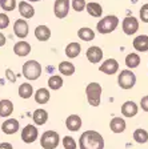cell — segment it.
<instances>
[{
  "instance_id": "d6986e66",
  "label": "cell",
  "mask_w": 148,
  "mask_h": 149,
  "mask_svg": "<svg viewBox=\"0 0 148 149\" xmlns=\"http://www.w3.org/2000/svg\"><path fill=\"white\" fill-rule=\"evenodd\" d=\"M35 36L39 41H47L51 37V29L47 25H37L35 28Z\"/></svg>"
},
{
  "instance_id": "52a82bcc",
  "label": "cell",
  "mask_w": 148,
  "mask_h": 149,
  "mask_svg": "<svg viewBox=\"0 0 148 149\" xmlns=\"http://www.w3.org/2000/svg\"><path fill=\"white\" fill-rule=\"evenodd\" d=\"M121 27H123L124 33L131 36V35H135L136 32H137V29H139V22H137V19L133 17V16H127L123 20Z\"/></svg>"
},
{
  "instance_id": "4dcf8cb0",
  "label": "cell",
  "mask_w": 148,
  "mask_h": 149,
  "mask_svg": "<svg viewBox=\"0 0 148 149\" xmlns=\"http://www.w3.org/2000/svg\"><path fill=\"white\" fill-rule=\"evenodd\" d=\"M63 85V79L62 76H59V74H53L51 77L48 79V87L51 89L56 91V89H60Z\"/></svg>"
},
{
  "instance_id": "44dd1931",
  "label": "cell",
  "mask_w": 148,
  "mask_h": 149,
  "mask_svg": "<svg viewBox=\"0 0 148 149\" xmlns=\"http://www.w3.org/2000/svg\"><path fill=\"white\" fill-rule=\"evenodd\" d=\"M109 128L114 133H123L126 130V121L121 117H114L109 123Z\"/></svg>"
},
{
  "instance_id": "d6a6232c",
  "label": "cell",
  "mask_w": 148,
  "mask_h": 149,
  "mask_svg": "<svg viewBox=\"0 0 148 149\" xmlns=\"http://www.w3.org/2000/svg\"><path fill=\"white\" fill-rule=\"evenodd\" d=\"M63 146H64V149H76L77 144H76L74 137L65 136L64 139H63Z\"/></svg>"
},
{
  "instance_id": "8fae6325",
  "label": "cell",
  "mask_w": 148,
  "mask_h": 149,
  "mask_svg": "<svg viewBox=\"0 0 148 149\" xmlns=\"http://www.w3.org/2000/svg\"><path fill=\"white\" fill-rule=\"evenodd\" d=\"M86 56L90 63H92V64H99V63L103 60V49L100 47L92 45L87 49Z\"/></svg>"
},
{
  "instance_id": "603a6c76",
  "label": "cell",
  "mask_w": 148,
  "mask_h": 149,
  "mask_svg": "<svg viewBox=\"0 0 148 149\" xmlns=\"http://www.w3.org/2000/svg\"><path fill=\"white\" fill-rule=\"evenodd\" d=\"M32 118H34L36 125H44L47 123V120H48V112L43 108H39L34 112Z\"/></svg>"
},
{
  "instance_id": "5bb4252c",
  "label": "cell",
  "mask_w": 148,
  "mask_h": 149,
  "mask_svg": "<svg viewBox=\"0 0 148 149\" xmlns=\"http://www.w3.org/2000/svg\"><path fill=\"white\" fill-rule=\"evenodd\" d=\"M20 125H19V121L16 118H7L1 124V130H3L6 134H15L19 130Z\"/></svg>"
},
{
  "instance_id": "4fadbf2b",
  "label": "cell",
  "mask_w": 148,
  "mask_h": 149,
  "mask_svg": "<svg viewBox=\"0 0 148 149\" xmlns=\"http://www.w3.org/2000/svg\"><path fill=\"white\" fill-rule=\"evenodd\" d=\"M137 112H139V107H137V104H136L135 101H126L121 105V115L124 116V117H135L136 115H137Z\"/></svg>"
},
{
  "instance_id": "9a60e30c",
  "label": "cell",
  "mask_w": 148,
  "mask_h": 149,
  "mask_svg": "<svg viewBox=\"0 0 148 149\" xmlns=\"http://www.w3.org/2000/svg\"><path fill=\"white\" fill-rule=\"evenodd\" d=\"M133 48L137 52H147L148 51V36L147 35H139L133 39Z\"/></svg>"
},
{
  "instance_id": "ab89813d",
  "label": "cell",
  "mask_w": 148,
  "mask_h": 149,
  "mask_svg": "<svg viewBox=\"0 0 148 149\" xmlns=\"http://www.w3.org/2000/svg\"><path fill=\"white\" fill-rule=\"evenodd\" d=\"M4 45H6V36L0 32V47H4Z\"/></svg>"
},
{
  "instance_id": "cb8c5ba5",
  "label": "cell",
  "mask_w": 148,
  "mask_h": 149,
  "mask_svg": "<svg viewBox=\"0 0 148 149\" xmlns=\"http://www.w3.org/2000/svg\"><path fill=\"white\" fill-rule=\"evenodd\" d=\"M86 9H87V12H88V15H91L92 17H100L103 15L102 6L99 3H95V1L86 4Z\"/></svg>"
},
{
  "instance_id": "ac0fdd59",
  "label": "cell",
  "mask_w": 148,
  "mask_h": 149,
  "mask_svg": "<svg viewBox=\"0 0 148 149\" xmlns=\"http://www.w3.org/2000/svg\"><path fill=\"white\" fill-rule=\"evenodd\" d=\"M19 12H20V15L24 19H32L35 15V9L29 3H27V1L23 0V1L19 3Z\"/></svg>"
},
{
  "instance_id": "74e56055",
  "label": "cell",
  "mask_w": 148,
  "mask_h": 149,
  "mask_svg": "<svg viewBox=\"0 0 148 149\" xmlns=\"http://www.w3.org/2000/svg\"><path fill=\"white\" fill-rule=\"evenodd\" d=\"M6 74H7V77H8V80L11 81V83H15V81H16V76H15V73H13L11 69H7Z\"/></svg>"
},
{
  "instance_id": "3957f363",
  "label": "cell",
  "mask_w": 148,
  "mask_h": 149,
  "mask_svg": "<svg viewBox=\"0 0 148 149\" xmlns=\"http://www.w3.org/2000/svg\"><path fill=\"white\" fill-rule=\"evenodd\" d=\"M102 85L99 83H90L86 87V95L87 100L92 107L100 105V99H102Z\"/></svg>"
},
{
  "instance_id": "277c9868",
  "label": "cell",
  "mask_w": 148,
  "mask_h": 149,
  "mask_svg": "<svg viewBox=\"0 0 148 149\" xmlns=\"http://www.w3.org/2000/svg\"><path fill=\"white\" fill-rule=\"evenodd\" d=\"M41 74V65L36 60H28L23 65V76L28 80H37Z\"/></svg>"
},
{
  "instance_id": "f1b7e54d",
  "label": "cell",
  "mask_w": 148,
  "mask_h": 149,
  "mask_svg": "<svg viewBox=\"0 0 148 149\" xmlns=\"http://www.w3.org/2000/svg\"><path fill=\"white\" fill-rule=\"evenodd\" d=\"M139 64H140V56L137 53H128L126 56V65L130 69L139 67Z\"/></svg>"
},
{
  "instance_id": "7c38bea8",
  "label": "cell",
  "mask_w": 148,
  "mask_h": 149,
  "mask_svg": "<svg viewBox=\"0 0 148 149\" xmlns=\"http://www.w3.org/2000/svg\"><path fill=\"white\" fill-rule=\"evenodd\" d=\"M13 32L19 39H24L28 36V32H29V27H28V23L25 22L24 19H18L13 24Z\"/></svg>"
},
{
  "instance_id": "ffe728a7",
  "label": "cell",
  "mask_w": 148,
  "mask_h": 149,
  "mask_svg": "<svg viewBox=\"0 0 148 149\" xmlns=\"http://www.w3.org/2000/svg\"><path fill=\"white\" fill-rule=\"evenodd\" d=\"M13 112V104L11 100H0V117H9Z\"/></svg>"
},
{
  "instance_id": "2e32d148",
  "label": "cell",
  "mask_w": 148,
  "mask_h": 149,
  "mask_svg": "<svg viewBox=\"0 0 148 149\" xmlns=\"http://www.w3.org/2000/svg\"><path fill=\"white\" fill-rule=\"evenodd\" d=\"M65 127L71 132H77L81 128V118L79 115H71L65 120Z\"/></svg>"
},
{
  "instance_id": "4316f807",
  "label": "cell",
  "mask_w": 148,
  "mask_h": 149,
  "mask_svg": "<svg viewBox=\"0 0 148 149\" xmlns=\"http://www.w3.org/2000/svg\"><path fill=\"white\" fill-rule=\"evenodd\" d=\"M77 36L80 37V40L83 41H92L95 39V32L88 27H83L77 31Z\"/></svg>"
},
{
  "instance_id": "484cf974",
  "label": "cell",
  "mask_w": 148,
  "mask_h": 149,
  "mask_svg": "<svg viewBox=\"0 0 148 149\" xmlns=\"http://www.w3.org/2000/svg\"><path fill=\"white\" fill-rule=\"evenodd\" d=\"M19 96L22 97V99H29V97L34 95V88L29 83H23L20 87H19Z\"/></svg>"
},
{
  "instance_id": "f35d334b",
  "label": "cell",
  "mask_w": 148,
  "mask_h": 149,
  "mask_svg": "<svg viewBox=\"0 0 148 149\" xmlns=\"http://www.w3.org/2000/svg\"><path fill=\"white\" fill-rule=\"evenodd\" d=\"M0 149H13V146L9 143H0Z\"/></svg>"
},
{
  "instance_id": "8992f818",
  "label": "cell",
  "mask_w": 148,
  "mask_h": 149,
  "mask_svg": "<svg viewBox=\"0 0 148 149\" xmlns=\"http://www.w3.org/2000/svg\"><path fill=\"white\" fill-rule=\"evenodd\" d=\"M60 143V136L55 130H46L41 134L40 139V145L44 149H56Z\"/></svg>"
},
{
  "instance_id": "8d00e7d4",
  "label": "cell",
  "mask_w": 148,
  "mask_h": 149,
  "mask_svg": "<svg viewBox=\"0 0 148 149\" xmlns=\"http://www.w3.org/2000/svg\"><path fill=\"white\" fill-rule=\"evenodd\" d=\"M140 107L144 112H148V96H144L140 100Z\"/></svg>"
},
{
  "instance_id": "e0dca14e",
  "label": "cell",
  "mask_w": 148,
  "mask_h": 149,
  "mask_svg": "<svg viewBox=\"0 0 148 149\" xmlns=\"http://www.w3.org/2000/svg\"><path fill=\"white\" fill-rule=\"evenodd\" d=\"M13 52L16 53L20 57H24V56L29 55L31 52V44L27 43V41H18V43L13 45Z\"/></svg>"
},
{
  "instance_id": "6da1fadb",
  "label": "cell",
  "mask_w": 148,
  "mask_h": 149,
  "mask_svg": "<svg viewBox=\"0 0 148 149\" xmlns=\"http://www.w3.org/2000/svg\"><path fill=\"white\" fill-rule=\"evenodd\" d=\"M80 149H104V139L96 130H86L79 139Z\"/></svg>"
},
{
  "instance_id": "83f0119b",
  "label": "cell",
  "mask_w": 148,
  "mask_h": 149,
  "mask_svg": "<svg viewBox=\"0 0 148 149\" xmlns=\"http://www.w3.org/2000/svg\"><path fill=\"white\" fill-rule=\"evenodd\" d=\"M59 72L64 76H72L75 73V65L69 61H62L59 64Z\"/></svg>"
},
{
  "instance_id": "d4e9b609",
  "label": "cell",
  "mask_w": 148,
  "mask_h": 149,
  "mask_svg": "<svg viewBox=\"0 0 148 149\" xmlns=\"http://www.w3.org/2000/svg\"><path fill=\"white\" fill-rule=\"evenodd\" d=\"M81 51V47L79 43H69L67 47H65V55L69 57V59H75V57H77L79 56V53H80Z\"/></svg>"
},
{
  "instance_id": "d590c367",
  "label": "cell",
  "mask_w": 148,
  "mask_h": 149,
  "mask_svg": "<svg viewBox=\"0 0 148 149\" xmlns=\"http://www.w3.org/2000/svg\"><path fill=\"white\" fill-rule=\"evenodd\" d=\"M140 19L143 23H148V3L142 6L140 8Z\"/></svg>"
},
{
  "instance_id": "7a4b0ae2",
  "label": "cell",
  "mask_w": 148,
  "mask_h": 149,
  "mask_svg": "<svg viewBox=\"0 0 148 149\" xmlns=\"http://www.w3.org/2000/svg\"><path fill=\"white\" fill-rule=\"evenodd\" d=\"M117 25H119V19H117V16L108 15V16H105V17H103L102 20L97 23L96 29H97L99 33L105 35V33H111V32H114L117 28Z\"/></svg>"
},
{
  "instance_id": "ba28073f",
  "label": "cell",
  "mask_w": 148,
  "mask_h": 149,
  "mask_svg": "<svg viewBox=\"0 0 148 149\" xmlns=\"http://www.w3.org/2000/svg\"><path fill=\"white\" fill-rule=\"evenodd\" d=\"M37 136H39V130H37V128L35 127V125L28 124V125H25V127L23 128L22 140L24 141L25 144H32L35 140L37 139Z\"/></svg>"
},
{
  "instance_id": "9c48e42d",
  "label": "cell",
  "mask_w": 148,
  "mask_h": 149,
  "mask_svg": "<svg viewBox=\"0 0 148 149\" xmlns=\"http://www.w3.org/2000/svg\"><path fill=\"white\" fill-rule=\"evenodd\" d=\"M69 12V0H56L53 4V13L58 19H64Z\"/></svg>"
},
{
  "instance_id": "f546056e",
  "label": "cell",
  "mask_w": 148,
  "mask_h": 149,
  "mask_svg": "<svg viewBox=\"0 0 148 149\" xmlns=\"http://www.w3.org/2000/svg\"><path fill=\"white\" fill-rule=\"evenodd\" d=\"M133 139L137 144H145L148 141V132L143 128H139L133 132Z\"/></svg>"
},
{
  "instance_id": "7402d4cb",
  "label": "cell",
  "mask_w": 148,
  "mask_h": 149,
  "mask_svg": "<svg viewBox=\"0 0 148 149\" xmlns=\"http://www.w3.org/2000/svg\"><path fill=\"white\" fill-rule=\"evenodd\" d=\"M49 99H51V95H49V91L46 89V88H39L35 92V101L37 104H40V105L47 104L49 101Z\"/></svg>"
},
{
  "instance_id": "30bf717a",
  "label": "cell",
  "mask_w": 148,
  "mask_h": 149,
  "mask_svg": "<svg viewBox=\"0 0 148 149\" xmlns=\"http://www.w3.org/2000/svg\"><path fill=\"white\" fill-rule=\"evenodd\" d=\"M99 71L105 74H115L119 71V63L116 59H107L103 61V64L99 67Z\"/></svg>"
},
{
  "instance_id": "5b68a950",
  "label": "cell",
  "mask_w": 148,
  "mask_h": 149,
  "mask_svg": "<svg viewBox=\"0 0 148 149\" xmlns=\"http://www.w3.org/2000/svg\"><path fill=\"white\" fill-rule=\"evenodd\" d=\"M117 84L121 89H132L136 84V74L131 69H124L117 76Z\"/></svg>"
},
{
  "instance_id": "1f68e13d",
  "label": "cell",
  "mask_w": 148,
  "mask_h": 149,
  "mask_svg": "<svg viewBox=\"0 0 148 149\" xmlns=\"http://www.w3.org/2000/svg\"><path fill=\"white\" fill-rule=\"evenodd\" d=\"M0 7L3 11H13L16 8V0H0Z\"/></svg>"
},
{
  "instance_id": "60d3db41",
  "label": "cell",
  "mask_w": 148,
  "mask_h": 149,
  "mask_svg": "<svg viewBox=\"0 0 148 149\" xmlns=\"http://www.w3.org/2000/svg\"><path fill=\"white\" fill-rule=\"evenodd\" d=\"M28 1H32V3H35V1H40V0H28Z\"/></svg>"
},
{
  "instance_id": "836d02e7",
  "label": "cell",
  "mask_w": 148,
  "mask_h": 149,
  "mask_svg": "<svg viewBox=\"0 0 148 149\" xmlns=\"http://www.w3.org/2000/svg\"><path fill=\"white\" fill-rule=\"evenodd\" d=\"M86 0H72V8H74V11H76V12H81L84 8H86Z\"/></svg>"
},
{
  "instance_id": "e575fe53",
  "label": "cell",
  "mask_w": 148,
  "mask_h": 149,
  "mask_svg": "<svg viewBox=\"0 0 148 149\" xmlns=\"http://www.w3.org/2000/svg\"><path fill=\"white\" fill-rule=\"evenodd\" d=\"M9 25V17L7 13H0V29H6Z\"/></svg>"
}]
</instances>
